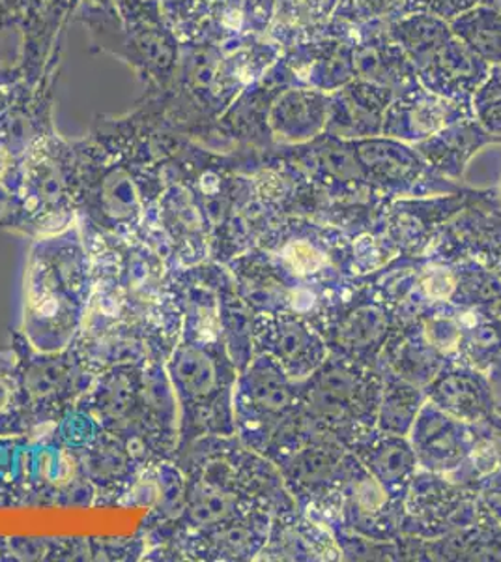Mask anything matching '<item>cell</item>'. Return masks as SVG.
Instances as JSON below:
<instances>
[{"label":"cell","mask_w":501,"mask_h":562,"mask_svg":"<svg viewBox=\"0 0 501 562\" xmlns=\"http://www.w3.org/2000/svg\"><path fill=\"white\" fill-rule=\"evenodd\" d=\"M214 0H161L166 25L180 42H197Z\"/></svg>","instance_id":"11"},{"label":"cell","mask_w":501,"mask_h":562,"mask_svg":"<svg viewBox=\"0 0 501 562\" xmlns=\"http://www.w3.org/2000/svg\"><path fill=\"white\" fill-rule=\"evenodd\" d=\"M285 257L286 262L298 274H311V272H317L324 265V257L320 256L317 249L307 243L291 244L286 248Z\"/></svg>","instance_id":"19"},{"label":"cell","mask_w":501,"mask_h":562,"mask_svg":"<svg viewBox=\"0 0 501 562\" xmlns=\"http://www.w3.org/2000/svg\"><path fill=\"white\" fill-rule=\"evenodd\" d=\"M429 12L439 15L442 20H455L460 13L468 12L476 8L477 2L481 0H423Z\"/></svg>","instance_id":"23"},{"label":"cell","mask_w":501,"mask_h":562,"mask_svg":"<svg viewBox=\"0 0 501 562\" xmlns=\"http://www.w3.org/2000/svg\"><path fill=\"white\" fill-rule=\"evenodd\" d=\"M20 34L21 74L38 85L55 60L62 58L64 34L73 21L79 0H2Z\"/></svg>","instance_id":"4"},{"label":"cell","mask_w":501,"mask_h":562,"mask_svg":"<svg viewBox=\"0 0 501 562\" xmlns=\"http://www.w3.org/2000/svg\"><path fill=\"white\" fill-rule=\"evenodd\" d=\"M311 400L320 415L330 420H341L355 402V381L352 373L337 368L326 371L318 379Z\"/></svg>","instance_id":"10"},{"label":"cell","mask_w":501,"mask_h":562,"mask_svg":"<svg viewBox=\"0 0 501 562\" xmlns=\"http://www.w3.org/2000/svg\"><path fill=\"white\" fill-rule=\"evenodd\" d=\"M115 10L126 23H166L161 0H115Z\"/></svg>","instance_id":"16"},{"label":"cell","mask_w":501,"mask_h":562,"mask_svg":"<svg viewBox=\"0 0 501 562\" xmlns=\"http://www.w3.org/2000/svg\"><path fill=\"white\" fill-rule=\"evenodd\" d=\"M355 495H357V505L365 512H376L384 503V493L373 480H365L362 484H357Z\"/></svg>","instance_id":"25"},{"label":"cell","mask_w":501,"mask_h":562,"mask_svg":"<svg viewBox=\"0 0 501 562\" xmlns=\"http://www.w3.org/2000/svg\"><path fill=\"white\" fill-rule=\"evenodd\" d=\"M246 85L221 47L182 42L171 89L163 92L166 130L172 134L208 135Z\"/></svg>","instance_id":"1"},{"label":"cell","mask_w":501,"mask_h":562,"mask_svg":"<svg viewBox=\"0 0 501 562\" xmlns=\"http://www.w3.org/2000/svg\"><path fill=\"white\" fill-rule=\"evenodd\" d=\"M500 199H501V182H500Z\"/></svg>","instance_id":"29"},{"label":"cell","mask_w":501,"mask_h":562,"mask_svg":"<svg viewBox=\"0 0 501 562\" xmlns=\"http://www.w3.org/2000/svg\"><path fill=\"white\" fill-rule=\"evenodd\" d=\"M466 105L449 98L434 94L425 87H413L394 98L384 115L382 132L391 137H432L445 126L460 121V116L470 115Z\"/></svg>","instance_id":"6"},{"label":"cell","mask_w":501,"mask_h":562,"mask_svg":"<svg viewBox=\"0 0 501 562\" xmlns=\"http://www.w3.org/2000/svg\"><path fill=\"white\" fill-rule=\"evenodd\" d=\"M410 467V454L402 445H386L376 456L375 469L384 480H399Z\"/></svg>","instance_id":"17"},{"label":"cell","mask_w":501,"mask_h":562,"mask_svg":"<svg viewBox=\"0 0 501 562\" xmlns=\"http://www.w3.org/2000/svg\"><path fill=\"white\" fill-rule=\"evenodd\" d=\"M337 465V458L328 448H311L305 450L296 461V474L305 484H318L330 479Z\"/></svg>","instance_id":"14"},{"label":"cell","mask_w":501,"mask_h":562,"mask_svg":"<svg viewBox=\"0 0 501 562\" xmlns=\"http://www.w3.org/2000/svg\"><path fill=\"white\" fill-rule=\"evenodd\" d=\"M257 397L267 411H280L288 403V389L280 379L270 378L257 386Z\"/></svg>","instance_id":"22"},{"label":"cell","mask_w":501,"mask_h":562,"mask_svg":"<svg viewBox=\"0 0 501 562\" xmlns=\"http://www.w3.org/2000/svg\"><path fill=\"white\" fill-rule=\"evenodd\" d=\"M455 36L487 65H501V12L492 7H476L447 21Z\"/></svg>","instance_id":"9"},{"label":"cell","mask_w":501,"mask_h":562,"mask_svg":"<svg viewBox=\"0 0 501 562\" xmlns=\"http://www.w3.org/2000/svg\"><path fill=\"white\" fill-rule=\"evenodd\" d=\"M415 71L426 90L471 105V98L489 77L490 66L451 31L447 38L419 60Z\"/></svg>","instance_id":"5"},{"label":"cell","mask_w":501,"mask_h":562,"mask_svg":"<svg viewBox=\"0 0 501 562\" xmlns=\"http://www.w3.org/2000/svg\"><path fill=\"white\" fill-rule=\"evenodd\" d=\"M423 289H425V293L429 294L431 299L444 301V299H449V294L453 293L455 280H453V276H451L449 272H445V270H434L431 274L425 276Z\"/></svg>","instance_id":"24"},{"label":"cell","mask_w":501,"mask_h":562,"mask_svg":"<svg viewBox=\"0 0 501 562\" xmlns=\"http://www.w3.org/2000/svg\"><path fill=\"white\" fill-rule=\"evenodd\" d=\"M58 66L55 60L38 85L20 79L0 94V182L18 177L32 145L53 128Z\"/></svg>","instance_id":"3"},{"label":"cell","mask_w":501,"mask_h":562,"mask_svg":"<svg viewBox=\"0 0 501 562\" xmlns=\"http://www.w3.org/2000/svg\"><path fill=\"white\" fill-rule=\"evenodd\" d=\"M73 21L83 25L94 52L107 53L134 70L143 94L171 89L182 42L166 23H126L115 8L79 2Z\"/></svg>","instance_id":"2"},{"label":"cell","mask_w":501,"mask_h":562,"mask_svg":"<svg viewBox=\"0 0 501 562\" xmlns=\"http://www.w3.org/2000/svg\"><path fill=\"white\" fill-rule=\"evenodd\" d=\"M20 79H23L20 66H0V94H2L10 85L15 83V81H20Z\"/></svg>","instance_id":"26"},{"label":"cell","mask_w":501,"mask_h":562,"mask_svg":"<svg viewBox=\"0 0 501 562\" xmlns=\"http://www.w3.org/2000/svg\"><path fill=\"white\" fill-rule=\"evenodd\" d=\"M21 38L0 0V66L20 63Z\"/></svg>","instance_id":"18"},{"label":"cell","mask_w":501,"mask_h":562,"mask_svg":"<svg viewBox=\"0 0 501 562\" xmlns=\"http://www.w3.org/2000/svg\"><path fill=\"white\" fill-rule=\"evenodd\" d=\"M426 334L429 339L434 347H440L444 351H451L455 349L460 339V333H458V326L449 319H434L426 325Z\"/></svg>","instance_id":"21"},{"label":"cell","mask_w":501,"mask_h":562,"mask_svg":"<svg viewBox=\"0 0 501 562\" xmlns=\"http://www.w3.org/2000/svg\"><path fill=\"white\" fill-rule=\"evenodd\" d=\"M489 7L496 8L498 12H501V0H485Z\"/></svg>","instance_id":"28"},{"label":"cell","mask_w":501,"mask_h":562,"mask_svg":"<svg viewBox=\"0 0 501 562\" xmlns=\"http://www.w3.org/2000/svg\"><path fill=\"white\" fill-rule=\"evenodd\" d=\"M440 394L445 405L457 415H477L481 411V392L468 379L445 381Z\"/></svg>","instance_id":"13"},{"label":"cell","mask_w":501,"mask_h":562,"mask_svg":"<svg viewBox=\"0 0 501 562\" xmlns=\"http://www.w3.org/2000/svg\"><path fill=\"white\" fill-rule=\"evenodd\" d=\"M311 336L305 333L304 326L288 325L286 326L285 336L280 341V352L286 362H291L294 358L304 357L311 346Z\"/></svg>","instance_id":"20"},{"label":"cell","mask_w":501,"mask_h":562,"mask_svg":"<svg viewBox=\"0 0 501 562\" xmlns=\"http://www.w3.org/2000/svg\"><path fill=\"white\" fill-rule=\"evenodd\" d=\"M384 330V321L373 312L354 315L343 328V339L350 347H367Z\"/></svg>","instance_id":"15"},{"label":"cell","mask_w":501,"mask_h":562,"mask_svg":"<svg viewBox=\"0 0 501 562\" xmlns=\"http://www.w3.org/2000/svg\"><path fill=\"white\" fill-rule=\"evenodd\" d=\"M395 92L382 85L354 79L330 94L326 132L331 137H367L382 132Z\"/></svg>","instance_id":"7"},{"label":"cell","mask_w":501,"mask_h":562,"mask_svg":"<svg viewBox=\"0 0 501 562\" xmlns=\"http://www.w3.org/2000/svg\"><path fill=\"white\" fill-rule=\"evenodd\" d=\"M79 2H83V0H79ZM84 2H92L95 7L115 8V0H84Z\"/></svg>","instance_id":"27"},{"label":"cell","mask_w":501,"mask_h":562,"mask_svg":"<svg viewBox=\"0 0 501 562\" xmlns=\"http://www.w3.org/2000/svg\"><path fill=\"white\" fill-rule=\"evenodd\" d=\"M421 450L432 460L451 461L458 456V441L449 422L434 420L419 435Z\"/></svg>","instance_id":"12"},{"label":"cell","mask_w":501,"mask_h":562,"mask_svg":"<svg viewBox=\"0 0 501 562\" xmlns=\"http://www.w3.org/2000/svg\"><path fill=\"white\" fill-rule=\"evenodd\" d=\"M330 111V94L322 90L291 87L281 90L273 98L267 113V126L272 137L299 143L312 139L320 130L326 128Z\"/></svg>","instance_id":"8"}]
</instances>
